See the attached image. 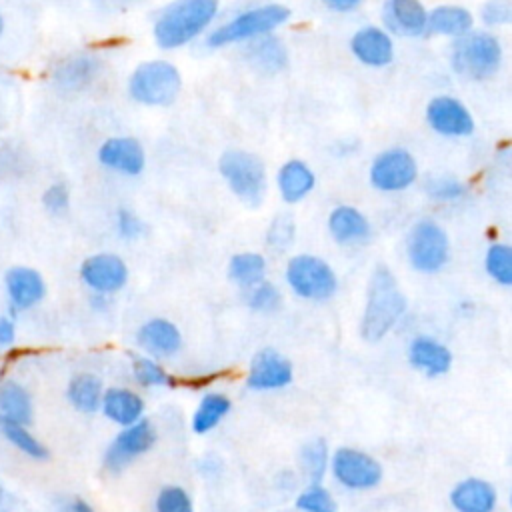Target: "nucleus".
<instances>
[{
  "label": "nucleus",
  "instance_id": "obj_7",
  "mask_svg": "<svg viewBox=\"0 0 512 512\" xmlns=\"http://www.w3.org/2000/svg\"><path fill=\"white\" fill-rule=\"evenodd\" d=\"M284 276L292 292L306 300H328L338 288V278L330 264L312 254L290 258Z\"/></svg>",
  "mask_w": 512,
  "mask_h": 512
},
{
  "label": "nucleus",
  "instance_id": "obj_41",
  "mask_svg": "<svg viewBox=\"0 0 512 512\" xmlns=\"http://www.w3.org/2000/svg\"><path fill=\"white\" fill-rule=\"evenodd\" d=\"M294 240V222L288 216H278L268 228V244L276 250H284Z\"/></svg>",
  "mask_w": 512,
  "mask_h": 512
},
{
  "label": "nucleus",
  "instance_id": "obj_18",
  "mask_svg": "<svg viewBox=\"0 0 512 512\" xmlns=\"http://www.w3.org/2000/svg\"><path fill=\"white\" fill-rule=\"evenodd\" d=\"M136 340L142 350L152 356H172L182 346V334L178 326L166 318H150L138 328Z\"/></svg>",
  "mask_w": 512,
  "mask_h": 512
},
{
  "label": "nucleus",
  "instance_id": "obj_32",
  "mask_svg": "<svg viewBox=\"0 0 512 512\" xmlns=\"http://www.w3.org/2000/svg\"><path fill=\"white\" fill-rule=\"evenodd\" d=\"M300 464H302V470L308 476L310 484H320V480L324 478V472L330 464L326 440L324 438L308 440L300 450Z\"/></svg>",
  "mask_w": 512,
  "mask_h": 512
},
{
  "label": "nucleus",
  "instance_id": "obj_44",
  "mask_svg": "<svg viewBox=\"0 0 512 512\" xmlns=\"http://www.w3.org/2000/svg\"><path fill=\"white\" fill-rule=\"evenodd\" d=\"M16 340V326L12 318L0 316V346H12Z\"/></svg>",
  "mask_w": 512,
  "mask_h": 512
},
{
  "label": "nucleus",
  "instance_id": "obj_10",
  "mask_svg": "<svg viewBox=\"0 0 512 512\" xmlns=\"http://www.w3.org/2000/svg\"><path fill=\"white\" fill-rule=\"evenodd\" d=\"M418 178V164L404 148L380 152L370 166V182L382 192H400L410 188Z\"/></svg>",
  "mask_w": 512,
  "mask_h": 512
},
{
  "label": "nucleus",
  "instance_id": "obj_21",
  "mask_svg": "<svg viewBox=\"0 0 512 512\" xmlns=\"http://www.w3.org/2000/svg\"><path fill=\"white\" fill-rule=\"evenodd\" d=\"M410 364L426 376H442L452 366V352L430 336H416L408 348Z\"/></svg>",
  "mask_w": 512,
  "mask_h": 512
},
{
  "label": "nucleus",
  "instance_id": "obj_19",
  "mask_svg": "<svg viewBox=\"0 0 512 512\" xmlns=\"http://www.w3.org/2000/svg\"><path fill=\"white\" fill-rule=\"evenodd\" d=\"M450 504L456 512H494L498 494L488 480L466 478L452 488Z\"/></svg>",
  "mask_w": 512,
  "mask_h": 512
},
{
  "label": "nucleus",
  "instance_id": "obj_1",
  "mask_svg": "<svg viewBox=\"0 0 512 512\" xmlns=\"http://www.w3.org/2000/svg\"><path fill=\"white\" fill-rule=\"evenodd\" d=\"M406 312V296L402 294L394 274L386 266H378L368 282L366 306L360 322V334L368 342L382 340Z\"/></svg>",
  "mask_w": 512,
  "mask_h": 512
},
{
  "label": "nucleus",
  "instance_id": "obj_6",
  "mask_svg": "<svg viewBox=\"0 0 512 512\" xmlns=\"http://www.w3.org/2000/svg\"><path fill=\"white\" fill-rule=\"evenodd\" d=\"M218 170L228 188L250 206H258L268 188L266 168L262 160L246 150H226L218 160Z\"/></svg>",
  "mask_w": 512,
  "mask_h": 512
},
{
  "label": "nucleus",
  "instance_id": "obj_46",
  "mask_svg": "<svg viewBox=\"0 0 512 512\" xmlns=\"http://www.w3.org/2000/svg\"><path fill=\"white\" fill-rule=\"evenodd\" d=\"M12 510V494L0 484V512H10Z\"/></svg>",
  "mask_w": 512,
  "mask_h": 512
},
{
  "label": "nucleus",
  "instance_id": "obj_48",
  "mask_svg": "<svg viewBox=\"0 0 512 512\" xmlns=\"http://www.w3.org/2000/svg\"><path fill=\"white\" fill-rule=\"evenodd\" d=\"M2 26H4V24H2V16H0V32H2Z\"/></svg>",
  "mask_w": 512,
  "mask_h": 512
},
{
  "label": "nucleus",
  "instance_id": "obj_8",
  "mask_svg": "<svg viewBox=\"0 0 512 512\" xmlns=\"http://www.w3.org/2000/svg\"><path fill=\"white\" fill-rule=\"evenodd\" d=\"M406 254L414 270L424 274L438 272L450 258L448 234L434 220H420L408 232Z\"/></svg>",
  "mask_w": 512,
  "mask_h": 512
},
{
  "label": "nucleus",
  "instance_id": "obj_28",
  "mask_svg": "<svg viewBox=\"0 0 512 512\" xmlns=\"http://www.w3.org/2000/svg\"><path fill=\"white\" fill-rule=\"evenodd\" d=\"M0 436L14 446L18 452L32 460H46L48 458V448L30 432L28 424L12 422L6 418H0Z\"/></svg>",
  "mask_w": 512,
  "mask_h": 512
},
{
  "label": "nucleus",
  "instance_id": "obj_30",
  "mask_svg": "<svg viewBox=\"0 0 512 512\" xmlns=\"http://www.w3.org/2000/svg\"><path fill=\"white\" fill-rule=\"evenodd\" d=\"M250 62L264 72H280L288 62V52L284 44L274 36H260L248 48Z\"/></svg>",
  "mask_w": 512,
  "mask_h": 512
},
{
  "label": "nucleus",
  "instance_id": "obj_36",
  "mask_svg": "<svg viewBox=\"0 0 512 512\" xmlns=\"http://www.w3.org/2000/svg\"><path fill=\"white\" fill-rule=\"evenodd\" d=\"M296 508L300 512H338L332 494L322 484H310L296 498Z\"/></svg>",
  "mask_w": 512,
  "mask_h": 512
},
{
  "label": "nucleus",
  "instance_id": "obj_20",
  "mask_svg": "<svg viewBox=\"0 0 512 512\" xmlns=\"http://www.w3.org/2000/svg\"><path fill=\"white\" fill-rule=\"evenodd\" d=\"M6 292L14 308L26 310L44 298L46 286L40 272L26 266H16L6 272Z\"/></svg>",
  "mask_w": 512,
  "mask_h": 512
},
{
  "label": "nucleus",
  "instance_id": "obj_4",
  "mask_svg": "<svg viewBox=\"0 0 512 512\" xmlns=\"http://www.w3.org/2000/svg\"><path fill=\"white\" fill-rule=\"evenodd\" d=\"M290 18V10L284 4H264L250 8L226 24L218 26L208 34L206 44L212 48L236 44L250 38H260L282 26Z\"/></svg>",
  "mask_w": 512,
  "mask_h": 512
},
{
  "label": "nucleus",
  "instance_id": "obj_2",
  "mask_svg": "<svg viewBox=\"0 0 512 512\" xmlns=\"http://www.w3.org/2000/svg\"><path fill=\"white\" fill-rule=\"evenodd\" d=\"M218 0H174L154 22V40L172 50L200 36L216 18Z\"/></svg>",
  "mask_w": 512,
  "mask_h": 512
},
{
  "label": "nucleus",
  "instance_id": "obj_47",
  "mask_svg": "<svg viewBox=\"0 0 512 512\" xmlns=\"http://www.w3.org/2000/svg\"><path fill=\"white\" fill-rule=\"evenodd\" d=\"M70 512H94V510L84 500H74L70 504Z\"/></svg>",
  "mask_w": 512,
  "mask_h": 512
},
{
  "label": "nucleus",
  "instance_id": "obj_12",
  "mask_svg": "<svg viewBox=\"0 0 512 512\" xmlns=\"http://www.w3.org/2000/svg\"><path fill=\"white\" fill-rule=\"evenodd\" d=\"M426 120L430 128L448 138H462L474 132V118L470 110L452 96H436L426 106Z\"/></svg>",
  "mask_w": 512,
  "mask_h": 512
},
{
  "label": "nucleus",
  "instance_id": "obj_22",
  "mask_svg": "<svg viewBox=\"0 0 512 512\" xmlns=\"http://www.w3.org/2000/svg\"><path fill=\"white\" fill-rule=\"evenodd\" d=\"M100 408L108 420L120 426H130L142 418L144 400L134 390L112 386L104 390Z\"/></svg>",
  "mask_w": 512,
  "mask_h": 512
},
{
  "label": "nucleus",
  "instance_id": "obj_3",
  "mask_svg": "<svg viewBox=\"0 0 512 512\" xmlns=\"http://www.w3.org/2000/svg\"><path fill=\"white\" fill-rule=\"evenodd\" d=\"M450 60L460 76L484 80L498 72L502 64V46L494 34L470 30L454 40Z\"/></svg>",
  "mask_w": 512,
  "mask_h": 512
},
{
  "label": "nucleus",
  "instance_id": "obj_23",
  "mask_svg": "<svg viewBox=\"0 0 512 512\" xmlns=\"http://www.w3.org/2000/svg\"><path fill=\"white\" fill-rule=\"evenodd\" d=\"M276 184H278V192H280L282 200L288 204H296L312 192V188L316 184V176L306 162L288 160L280 166Z\"/></svg>",
  "mask_w": 512,
  "mask_h": 512
},
{
  "label": "nucleus",
  "instance_id": "obj_35",
  "mask_svg": "<svg viewBox=\"0 0 512 512\" xmlns=\"http://www.w3.org/2000/svg\"><path fill=\"white\" fill-rule=\"evenodd\" d=\"M132 372H134V378L138 380V384L148 386V388L172 384V376L154 358L136 356L132 362Z\"/></svg>",
  "mask_w": 512,
  "mask_h": 512
},
{
  "label": "nucleus",
  "instance_id": "obj_15",
  "mask_svg": "<svg viewBox=\"0 0 512 512\" xmlns=\"http://www.w3.org/2000/svg\"><path fill=\"white\" fill-rule=\"evenodd\" d=\"M98 160L106 168L126 176H136L146 166V154L142 144L130 136L108 138L98 150Z\"/></svg>",
  "mask_w": 512,
  "mask_h": 512
},
{
  "label": "nucleus",
  "instance_id": "obj_37",
  "mask_svg": "<svg viewBox=\"0 0 512 512\" xmlns=\"http://www.w3.org/2000/svg\"><path fill=\"white\" fill-rule=\"evenodd\" d=\"M246 302H248V306H250L252 310H256V312H274V310L280 306L282 296H280V290H278L274 284L262 280V282L254 284V286L248 290Z\"/></svg>",
  "mask_w": 512,
  "mask_h": 512
},
{
  "label": "nucleus",
  "instance_id": "obj_16",
  "mask_svg": "<svg viewBox=\"0 0 512 512\" xmlns=\"http://www.w3.org/2000/svg\"><path fill=\"white\" fill-rule=\"evenodd\" d=\"M428 10L420 0H386L382 22L388 32L398 36H422L426 32Z\"/></svg>",
  "mask_w": 512,
  "mask_h": 512
},
{
  "label": "nucleus",
  "instance_id": "obj_11",
  "mask_svg": "<svg viewBox=\"0 0 512 512\" xmlns=\"http://www.w3.org/2000/svg\"><path fill=\"white\" fill-rule=\"evenodd\" d=\"M156 442V430L150 424V420L140 418L138 422L124 426L104 454V466L110 472H120L126 468L132 460H136L140 454L148 452Z\"/></svg>",
  "mask_w": 512,
  "mask_h": 512
},
{
  "label": "nucleus",
  "instance_id": "obj_25",
  "mask_svg": "<svg viewBox=\"0 0 512 512\" xmlns=\"http://www.w3.org/2000/svg\"><path fill=\"white\" fill-rule=\"evenodd\" d=\"M472 26H474V16L470 14V10L456 4H442L432 8L426 20V30H430L432 34L450 36V38H460L468 34Z\"/></svg>",
  "mask_w": 512,
  "mask_h": 512
},
{
  "label": "nucleus",
  "instance_id": "obj_43",
  "mask_svg": "<svg viewBox=\"0 0 512 512\" xmlns=\"http://www.w3.org/2000/svg\"><path fill=\"white\" fill-rule=\"evenodd\" d=\"M68 200H70V194H68V188L64 184H52L42 196V202H44L46 210L52 212V214L64 212L68 208Z\"/></svg>",
  "mask_w": 512,
  "mask_h": 512
},
{
  "label": "nucleus",
  "instance_id": "obj_14",
  "mask_svg": "<svg viewBox=\"0 0 512 512\" xmlns=\"http://www.w3.org/2000/svg\"><path fill=\"white\" fill-rule=\"evenodd\" d=\"M292 382V364L274 348H264L254 354L246 384L252 390H278Z\"/></svg>",
  "mask_w": 512,
  "mask_h": 512
},
{
  "label": "nucleus",
  "instance_id": "obj_27",
  "mask_svg": "<svg viewBox=\"0 0 512 512\" xmlns=\"http://www.w3.org/2000/svg\"><path fill=\"white\" fill-rule=\"evenodd\" d=\"M34 404L30 392L16 380L0 382V418L30 424Z\"/></svg>",
  "mask_w": 512,
  "mask_h": 512
},
{
  "label": "nucleus",
  "instance_id": "obj_42",
  "mask_svg": "<svg viewBox=\"0 0 512 512\" xmlns=\"http://www.w3.org/2000/svg\"><path fill=\"white\" fill-rule=\"evenodd\" d=\"M116 226H118V232L122 238L126 240H134L138 236H142L144 232V224L142 220L128 208H120L118 214H116Z\"/></svg>",
  "mask_w": 512,
  "mask_h": 512
},
{
  "label": "nucleus",
  "instance_id": "obj_5",
  "mask_svg": "<svg viewBox=\"0 0 512 512\" xmlns=\"http://www.w3.org/2000/svg\"><path fill=\"white\" fill-rule=\"evenodd\" d=\"M182 86L180 72L166 60H148L136 66L128 80L130 96L146 106H168Z\"/></svg>",
  "mask_w": 512,
  "mask_h": 512
},
{
  "label": "nucleus",
  "instance_id": "obj_9",
  "mask_svg": "<svg viewBox=\"0 0 512 512\" xmlns=\"http://www.w3.org/2000/svg\"><path fill=\"white\" fill-rule=\"evenodd\" d=\"M334 478L350 490H368L380 484L382 466L380 462L356 448L342 446L332 454L330 460Z\"/></svg>",
  "mask_w": 512,
  "mask_h": 512
},
{
  "label": "nucleus",
  "instance_id": "obj_13",
  "mask_svg": "<svg viewBox=\"0 0 512 512\" xmlns=\"http://www.w3.org/2000/svg\"><path fill=\"white\" fill-rule=\"evenodd\" d=\"M80 278L96 294H112L126 284L128 268L116 254H94L82 262Z\"/></svg>",
  "mask_w": 512,
  "mask_h": 512
},
{
  "label": "nucleus",
  "instance_id": "obj_29",
  "mask_svg": "<svg viewBox=\"0 0 512 512\" xmlns=\"http://www.w3.org/2000/svg\"><path fill=\"white\" fill-rule=\"evenodd\" d=\"M264 276H266V260L262 254L240 252V254H234L228 262V278L242 288H252L254 284L262 282Z\"/></svg>",
  "mask_w": 512,
  "mask_h": 512
},
{
  "label": "nucleus",
  "instance_id": "obj_26",
  "mask_svg": "<svg viewBox=\"0 0 512 512\" xmlns=\"http://www.w3.org/2000/svg\"><path fill=\"white\" fill-rule=\"evenodd\" d=\"M102 380L92 372H80L70 378L66 388L68 402L82 414H94L102 402Z\"/></svg>",
  "mask_w": 512,
  "mask_h": 512
},
{
  "label": "nucleus",
  "instance_id": "obj_31",
  "mask_svg": "<svg viewBox=\"0 0 512 512\" xmlns=\"http://www.w3.org/2000/svg\"><path fill=\"white\" fill-rule=\"evenodd\" d=\"M230 412V398L220 392L206 394L192 414V430L206 434L218 426V422Z\"/></svg>",
  "mask_w": 512,
  "mask_h": 512
},
{
  "label": "nucleus",
  "instance_id": "obj_34",
  "mask_svg": "<svg viewBox=\"0 0 512 512\" xmlns=\"http://www.w3.org/2000/svg\"><path fill=\"white\" fill-rule=\"evenodd\" d=\"M484 266L488 276L502 284V286H510L512 284V250L508 244L496 242L488 248L486 258H484Z\"/></svg>",
  "mask_w": 512,
  "mask_h": 512
},
{
  "label": "nucleus",
  "instance_id": "obj_33",
  "mask_svg": "<svg viewBox=\"0 0 512 512\" xmlns=\"http://www.w3.org/2000/svg\"><path fill=\"white\" fill-rule=\"evenodd\" d=\"M98 74V62L92 56H74L62 64L56 72L62 86L82 88Z\"/></svg>",
  "mask_w": 512,
  "mask_h": 512
},
{
  "label": "nucleus",
  "instance_id": "obj_17",
  "mask_svg": "<svg viewBox=\"0 0 512 512\" xmlns=\"http://www.w3.org/2000/svg\"><path fill=\"white\" fill-rule=\"evenodd\" d=\"M350 50L366 66H386L394 58V42L390 34L378 26H364L360 28L352 40H350Z\"/></svg>",
  "mask_w": 512,
  "mask_h": 512
},
{
  "label": "nucleus",
  "instance_id": "obj_39",
  "mask_svg": "<svg viewBox=\"0 0 512 512\" xmlns=\"http://www.w3.org/2000/svg\"><path fill=\"white\" fill-rule=\"evenodd\" d=\"M426 192L438 202H452L464 194V184L452 176H430L426 180Z\"/></svg>",
  "mask_w": 512,
  "mask_h": 512
},
{
  "label": "nucleus",
  "instance_id": "obj_45",
  "mask_svg": "<svg viewBox=\"0 0 512 512\" xmlns=\"http://www.w3.org/2000/svg\"><path fill=\"white\" fill-rule=\"evenodd\" d=\"M330 10H336V12H352L360 6L362 0H322Z\"/></svg>",
  "mask_w": 512,
  "mask_h": 512
},
{
  "label": "nucleus",
  "instance_id": "obj_24",
  "mask_svg": "<svg viewBox=\"0 0 512 512\" xmlns=\"http://www.w3.org/2000/svg\"><path fill=\"white\" fill-rule=\"evenodd\" d=\"M328 230L340 244H360L370 234L366 216L354 206H336L328 216Z\"/></svg>",
  "mask_w": 512,
  "mask_h": 512
},
{
  "label": "nucleus",
  "instance_id": "obj_40",
  "mask_svg": "<svg viewBox=\"0 0 512 512\" xmlns=\"http://www.w3.org/2000/svg\"><path fill=\"white\" fill-rule=\"evenodd\" d=\"M480 18L486 26H504L512 20L510 0H486L480 10Z\"/></svg>",
  "mask_w": 512,
  "mask_h": 512
},
{
  "label": "nucleus",
  "instance_id": "obj_38",
  "mask_svg": "<svg viewBox=\"0 0 512 512\" xmlns=\"http://www.w3.org/2000/svg\"><path fill=\"white\" fill-rule=\"evenodd\" d=\"M156 512H194V506L184 488L164 486L156 496Z\"/></svg>",
  "mask_w": 512,
  "mask_h": 512
}]
</instances>
